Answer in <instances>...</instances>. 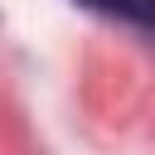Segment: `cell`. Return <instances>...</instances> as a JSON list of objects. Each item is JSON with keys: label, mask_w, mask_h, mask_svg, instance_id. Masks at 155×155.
<instances>
[{"label": "cell", "mask_w": 155, "mask_h": 155, "mask_svg": "<svg viewBox=\"0 0 155 155\" xmlns=\"http://www.w3.org/2000/svg\"><path fill=\"white\" fill-rule=\"evenodd\" d=\"M102 19H116V24H131L140 34H155V0H73Z\"/></svg>", "instance_id": "6da1fadb"}]
</instances>
